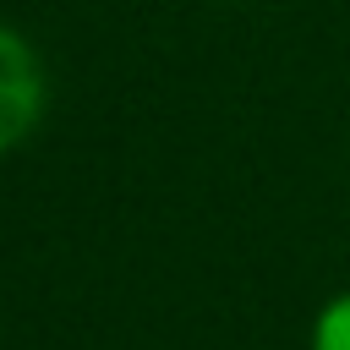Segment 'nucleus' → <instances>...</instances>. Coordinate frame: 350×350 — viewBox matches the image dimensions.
<instances>
[{
    "instance_id": "nucleus-1",
    "label": "nucleus",
    "mask_w": 350,
    "mask_h": 350,
    "mask_svg": "<svg viewBox=\"0 0 350 350\" xmlns=\"http://www.w3.org/2000/svg\"><path fill=\"white\" fill-rule=\"evenodd\" d=\"M49 109V71L38 44L0 16V159L16 153Z\"/></svg>"
},
{
    "instance_id": "nucleus-2",
    "label": "nucleus",
    "mask_w": 350,
    "mask_h": 350,
    "mask_svg": "<svg viewBox=\"0 0 350 350\" xmlns=\"http://www.w3.org/2000/svg\"><path fill=\"white\" fill-rule=\"evenodd\" d=\"M306 350H350V290H339V295H328L317 306Z\"/></svg>"
}]
</instances>
